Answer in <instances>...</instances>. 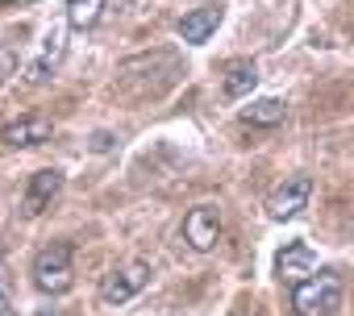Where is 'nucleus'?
Wrapping results in <instances>:
<instances>
[{
	"instance_id": "1",
	"label": "nucleus",
	"mask_w": 354,
	"mask_h": 316,
	"mask_svg": "<svg viewBox=\"0 0 354 316\" xmlns=\"http://www.w3.org/2000/svg\"><path fill=\"white\" fill-rule=\"evenodd\" d=\"M30 279L42 295H67L75 287V246L71 241H50L34 254Z\"/></svg>"
},
{
	"instance_id": "2",
	"label": "nucleus",
	"mask_w": 354,
	"mask_h": 316,
	"mask_svg": "<svg viewBox=\"0 0 354 316\" xmlns=\"http://www.w3.org/2000/svg\"><path fill=\"white\" fill-rule=\"evenodd\" d=\"M292 308L296 316H333L342 308V279L337 270H317L304 283L292 287Z\"/></svg>"
},
{
	"instance_id": "3",
	"label": "nucleus",
	"mask_w": 354,
	"mask_h": 316,
	"mask_svg": "<svg viewBox=\"0 0 354 316\" xmlns=\"http://www.w3.org/2000/svg\"><path fill=\"white\" fill-rule=\"evenodd\" d=\"M308 196H313V179H308V175H292V179H283V184L271 192L267 217H271V221H296V217L308 208Z\"/></svg>"
},
{
	"instance_id": "4",
	"label": "nucleus",
	"mask_w": 354,
	"mask_h": 316,
	"mask_svg": "<svg viewBox=\"0 0 354 316\" xmlns=\"http://www.w3.org/2000/svg\"><path fill=\"white\" fill-rule=\"evenodd\" d=\"M63 192V171L59 167H46V171H34L30 184H26V196H21V217H42Z\"/></svg>"
},
{
	"instance_id": "5",
	"label": "nucleus",
	"mask_w": 354,
	"mask_h": 316,
	"mask_svg": "<svg viewBox=\"0 0 354 316\" xmlns=\"http://www.w3.org/2000/svg\"><path fill=\"white\" fill-rule=\"evenodd\" d=\"M146 283H150V266H146V262H125V266H117V270L104 275L100 299H104V304H125V299H133Z\"/></svg>"
},
{
	"instance_id": "6",
	"label": "nucleus",
	"mask_w": 354,
	"mask_h": 316,
	"mask_svg": "<svg viewBox=\"0 0 354 316\" xmlns=\"http://www.w3.org/2000/svg\"><path fill=\"white\" fill-rule=\"evenodd\" d=\"M184 241L201 254H209L217 241H221V208L213 204H196L188 217H184Z\"/></svg>"
},
{
	"instance_id": "7",
	"label": "nucleus",
	"mask_w": 354,
	"mask_h": 316,
	"mask_svg": "<svg viewBox=\"0 0 354 316\" xmlns=\"http://www.w3.org/2000/svg\"><path fill=\"white\" fill-rule=\"evenodd\" d=\"M275 275L279 283H304L308 275H317V250L308 241H288L279 254H275Z\"/></svg>"
},
{
	"instance_id": "8",
	"label": "nucleus",
	"mask_w": 354,
	"mask_h": 316,
	"mask_svg": "<svg viewBox=\"0 0 354 316\" xmlns=\"http://www.w3.org/2000/svg\"><path fill=\"white\" fill-rule=\"evenodd\" d=\"M50 133H55V121L42 112H30L0 129V146H42V141H50Z\"/></svg>"
},
{
	"instance_id": "9",
	"label": "nucleus",
	"mask_w": 354,
	"mask_h": 316,
	"mask_svg": "<svg viewBox=\"0 0 354 316\" xmlns=\"http://www.w3.org/2000/svg\"><path fill=\"white\" fill-rule=\"evenodd\" d=\"M217 26H221V9L217 5H201V9H192V13L180 17V38L192 42V46H201V42H209L217 34Z\"/></svg>"
},
{
	"instance_id": "10",
	"label": "nucleus",
	"mask_w": 354,
	"mask_h": 316,
	"mask_svg": "<svg viewBox=\"0 0 354 316\" xmlns=\"http://www.w3.org/2000/svg\"><path fill=\"white\" fill-rule=\"evenodd\" d=\"M63 55H67V30L55 26V30L42 38V55H38V63L30 67V83H46V79L55 75V67L63 63Z\"/></svg>"
},
{
	"instance_id": "11",
	"label": "nucleus",
	"mask_w": 354,
	"mask_h": 316,
	"mask_svg": "<svg viewBox=\"0 0 354 316\" xmlns=\"http://www.w3.org/2000/svg\"><path fill=\"white\" fill-rule=\"evenodd\" d=\"M254 83H259V67L254 63H230L225 67V79H221V88H225V96L230 100H242V96H250L254 92Z\"/></svg>"
},
{
	"instance_id": "12",
	"label": "nucleus",
	"mask_w": 354,
	"mask_h": 316,
	"mask_svg": "<svg viewBox=\"0 0 354 316\" xmlns=\"http://www.w3.org/2000/svg\"><path fill=\"white\" fill-rule=\"evenodd\" d=\"M242 121H246V125H263V129H271V125L283 121V100H275V96H267V100H250V104L242 108Z\"/></svg>"
},
{
	"instance_id": "13",
	"label": "nucleus",
	"mask_w": 354,
	"mask_h": 316,
	"mask_svg": "<svg viewBox=\"0 0 354 316\" xmlns=\"http://www.w3.org/2000/svg\"><path fill=\"white\" fill-rule=\"evenodd\" d=\"M104 0H67V26L71 30H92L100 21Z\"/></svg>"
},
{
	"instance_id": "14",
	"label": "nucleus",
	"mask_w": 354,
	"mask_h": 316,
	"mask_svg": "<svg viewBox=\"0 0 354 316\" xmlns=\"http://www.w3.org/2000/svg\"><path fill=\"white\" fill-rule=\"evenodd\" d=\"M17 63H21V59H17L13 46H0V83H9V79L17 75Z\"/></svg>"
},
{
	"instance_id": "15",
	"label": "nucleus",
	"mask_w": 354,
	"mask_h": 316,
	"mask_svg": "<svg viewBox=\"0 0 354 316\" xmlns=\"http://www.w3.org/2000/svg\"><path fill=\"white\" fill-rule=\"evenodd\" d=\"M34 316H63V312H59V308H38Z\"/></svg>"
},
{
	"instance_id": "16",
	"label": "nucleus",
	"mask_w": 354,
	"mask_h": 316,
	"mask_svg": "<svg viewBox=\"0 0 354 316\" xmlns=\"http://www.w3.org/2000/svg\"><path fill=\"white\" fill-rule=\"evenodd\" d=\"M0 308H5V291H0Z\"/></svg>"
}]
</instances>
